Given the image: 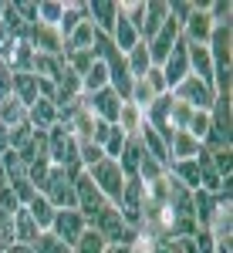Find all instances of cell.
Returning a JSON list of instances; mask_svg holds the SVG:
<instances>
[{
    "label": "cell",
    "instance_id": "obj_27",
    "mask_svg": "<svg viewBox=\"0 0 233 253\" xmlns=\"http://www.w3.org/2000/svg\"><path fill=\"white\" fill-rule=\"evenodd\" d=\"M101 88H108V64H105V61H95V64L81 75V95H95Z\"/></svg>",
    "mask_w": 233,
    "mask_h": 253
},
{
    "label": "cell",
    "instance_id": "obj_37",
    "mask_svg": "<svg viewBox=\"0 0 233 253\" xmlns=\"http://www.w3.org/2000/svg\"><path fill=\"white\" fill-rule=\"evenodd\" d=\"M183 132H189V135H193L196 142L203 145V138H206V132H210V112H193Z\"/></svg>",
    "mask_w": 233,
    "mask_h": 253
},
{
    "label": "cell",
    "instance_id": "obj_11",
    "mask_svg": "<svg viewBox=\"0 0 233 253\" xmlns=\"http://www.w3.org/2000/svg\"><path fill=\"white\" fill-rule=\"evenodd\" d=\"M179 34H183V27H179L173 17H166V24H162V27H159V31L152 34V38L145 41V47H149V58H152L155 68H159L162 61L169 58V51H173V44L179 41Z\"/></svg>",
    "mask_w": 233,
    "mask_h": 253
},
{
    "label": "cell",
    "instance_id": "obj_8",
    "mask_svg": "<svg viewBox=\"0 0 233 253\" xmlns=\"http://www.w3.org/2000/svg\"><path fill=\"white\" fill-rule=\"evenodd\" d=\"M142 203H145V186H142V179H139V175L125 179V189H122V196H118L115 210L122 213V219H125L132 230L142 226Z\"/></svg>",
    "mask_w": 233,
    "mask_h": 253
},
{
    "label": "cell",
    "instance_id": "obj_39",
    "mask_svg": "<svg viewBox=\"0 0 233 253\" xmlns=\"http://www.w3.org/2000/svg\"><path fill=\"white\" fill-rule=\"evenodd\" d=\"M162 175H166V166H159L155 159L142 156V162H139V179H142V182H155V179H162Z\"/></svg>",
    "mask_w": 233,
    "mask_h": 253
},
{
    "label": "cell",
    "instance_id": "obj_32",
    "mask_svg": "<svg viewBox=\"0 0 233 253\" xmlns=\"http://www.w3.org/2000/svg\"><path fill=\"white\" fill-rule=\"evenodd\" d=\"M105 240H101V233H98L95 226H88L85 233H81V240H78L75 247H71V253H105Z\"/></svg>",
    "mask_w": 233,
    "mask_h": 253
},
{
    "label": "cell",
    "instance_id": "obj_3",
    "mask_svg": "<svg viewBox=\"0 0 233 253\" xmlns=\"http://www.w3.org/2000/svg\"><path fill=\"white\" fill-rule=\"evenodd\" d=\"M92 226L101 233V240H105L108 247H136V240H139V230H132V226L122 219V213H118L115 206H108Z\"/></svg>",
    "mask_w": 233,
    "mask_h": 253
},
{
    "label": "cell",
    "instance_id": "obj_40",
    "mask_svg": "<svg viewBox=\"0 0 233 253\" xmlns=\"http://www.w3.org/2000/svg\"><path fill=\"white\" fill-rule=\"evenodd\" d=\"M166 7H169V17H173L179 27H183V24L189 20V14H193V3H186V0H173V3H166Z\"/></svg>",
    "mask_w": 233,
    "mask_h": 253
},
{
    "label": "cell",
    "instance_id": "obj_22",
    "mask_svg": "<svg viewBox=\"0 0 233 253\" xmlns=\"http://www.w3.org/2000/svg\"><path fill=\"white\" fill-rule=\"evenodd\" d=\"M186 54H189V75H196L199 81H206L213 88V61H210V51L203 44H186Z\"/></svg>",
    "mask_w": 233,
    "mask_h": 253
},
{
    "label": "cell",
    "instance_id": "obj_43",
    "mask_svg": "<svg viewBox=\"0 0 233 253\" xmlns=\"http://www.w3.org/2000/svg\"><path fill=\"white\" fill-rule=\"evenodd\" d=\"M17 7V14H20V20L31 27V24H38V3H14Z\"/></svg>",
    "mask_w": 233,
    "mask_h": 253
},
{
    "label": "cell",
    "instance_id": "obj_1",
    "mask_svg": "<svg viewBox=\"0 0 233 253\" xmlns=\"http://www.w3.org/2000/svg\"><path fill=\"white\" fill-rule=\"evenodd\" d=\"M47 159H51L54 169H64L71 179H78V175L85 172L81 169V159H78V138L64 125H54L47 132Z\"/></svg>",
    "mask_w": 233,
    "mask_h": 253
},
{
    "label": "cell",
    "instance_id": "obj_35",
    "mask_svg": "<svg viewBox=\"0 0 233 253\" xmlns=\"http://www.w3.org/2000/svg\"><path fill=\"white\" fill-rule=\"evenodd\" d=\"M81 20H85V3H64V17H61V24H58L61 38H68Z\"/></svg>",
    "mask_w": 233,
    "mask_h": 253
},
{
    "label": "cell",
    "instance_id": "obj_31",
    "mask_svg": "<svg viewBox=\"0 0 233 253\" xmlns=\"http://www.w3.org/2000/svg\"><path fill=\"white\" fill-rule=\"evenodd\" d=\"M27 122V108L20 105L17 98H3L0 101V125H7V128H17V125H24Z\"/></svg>",
    "mask_w": 233,
    "mask_h": 253
},
{
    "label": "cell",
    "instance_id": "obj_13",
    "mask_svg": "<svg viewBox=\"0 0 233 253\" xmlns=\"http://www.w3.org/2000/svg\"><path fill=\"white\" fill-rule=\"evenodd\" d=\"M31 47L38 54H51V58H64V38H61L58 27H47V24H31Z\"/></svg>",
    "mask_w": 233,
    "mask_h": 253
},
{
    "label": "cell",
    "instance_id": "obj_44",
    "mask_svg": "<svg viewBox=\"0 0 233 253\" xmlns=\"http://www.w3.org/2000/svg\"><path fill=\"white\" fill-rule=\"evenodd\" d=\"M14 34H10V31H7V27H3V24H0V61H7V54H10V47H14Z\"/></svg>",
    "mask_w": 233,
    "mask_h": 253
},
{
    "label": "cell",
    "instance_id": "obj_21",
    "mask_svg": "<svg viewBox=\"0 0 233 253\" xmlns=\"http://www.w3.org/2000/svg\"><path fill=\"white\" fill-rule=\"evenodd\" d=\"M142 125H145V112L132 105V101H122V108H118V118H115V128L122 132L125 138H132L142 132Z\"/></svg>",
    "mask_w": 233,
    "mask_h": 253
},
{
    "label": "cell",
    "instance_id": "obj_6",
    "mask_svg": "<svg viewBox=\"0 0 233 253\" xmlns=\"http://www.w3.org/2000/svg\"><path fill=\"white\" fill-rule=\"evenodd\" d=\"M88 172V179L95 182L98 189H101V196L115 206L118 203V196H122V189H125V172L118 169V162L115 159H101L98 166H92V169H85Z\"/></svg>",
    "mask_w": 233,
    "mask_h": 253
},
{
    "label": "cell",
    "instance_id": "obj_33",
    "mask_svg": "<svg viewBox=\"0 0 233 253\" xmlns=\"http://www.w3.org/2000/svg\"><path fill=\"white\" fill-rule=\"evenodd\" d=\"M61 17H64V3H61V0H41L38 3V24L58 27Z\"/></svg>",
    "mask_w": 233,
    "mask_h": 253
},
{
    "label": "cell",
    "instance_id": "obj_10",
    "mask_svg": "<svg viewBox=\"0 0 233 253\" xmlns=\"http://www.w3.org/2000/svg\"><path fill=\"white\" fill-rule=\"evenodd\" d=\"M159 71H162V78H166V88H169V91H173L183 78H189V54H186V41H183V34H179V41L173 44L169 58L159 64Z\"/></svg>",
    "mask_w": 233,
    "mask_h": 253
},
{
    "label": "cell",
    "instance_id": "obj_5",
    "mask_svg": "<svg viewBox=\"0 0 233 253\" xmlns=\"http://www.w3.org/2000/svg\"><path fill=\"white\" fill-rule=\"evenodd\" d=\"M75 199H78L75 210L85 216V219H88V226H92L98 216H101L105 210H108V206H112V203H108V199L101 196V189H98L95 182L88 179V172H81V175L75 179Z\"/></svg>",
    "mask_w": 233,
    "mask_h": 253
},
{
    "label": "cell",
    "instance_id": "obj_45",
    "mask_svg": "<svg viewBox=\"0 0 233 253\" xmlns=\"http://www.w3.org/2000/svg\"><path fill=\"white\" fill-rule=\"evenodd\" d=\"M14 91H10V71H7V64L0 61V101L3 98H10Z\"/></svg>",
    "mask_w": 233,
    "mask_h": 253
},
{
    "label": "cell",
    "instance_id": "obj_4",
    "mask_svg": "<svg viewBox=\"0 0 233 253\" xmlns=\"http://www.w3.org/2000/svg\"><path fill=\"white\" fill-rule=\"evenodd\" d=\"M41 196L54 206V210H75L78 199H75V179L64 172V169H54L51 166V172L44 179V186H41Z\"/></svg>",
    "mask_w": 233,
    "mask_h": 253
},
{
    "label": "cell",
    "instance_id": "obj_15",
    "mask_svg": "<svg viewBox=\"0 0 233 253\" xmlns=\"http://www.w3.org/2000/svg\"><path fill=\"white\" fill-rule=\"evenodd\" d=\"M166 17H169V7L162 3V0H149V3H142V14H139V38L149 41L166 24Z\"/></svg>",
    "mask_w": 233,
    "mask_h": 253
},
{
    "label": "cell",
    "instance_id": "obj_41",
    "mask_svg": "<svg viewBox=\"0 0 233 253\" xmlns=\"http://www.w3.org/2000/svg\"><path fill=\"white\" fill-rule=\"evenodd\" d=\"M31 135H34V128H31L27 122H24V125H17V128H10V152H17V149H20V145H24Z\"/></svg>",
    "mask_w": 233,
    "mask_h": 253
},
{
    "label": "cell",
    "instance_id": "obj_25",
    "mask_svg": "<svg viewBox=\"0 0 233 253\" xmlns=\"http://www.w3.org/2000/svg\"><path fill=\"white\" fill-rule=\"evenodd\" d=\"M169 175H173L183 189H189V193H196V189H199V166H196V159L169 162Z\"/></svg>",
    "mask_w": 233,
    "mask_h": 253
},
{
    "label": "cell",
    "instance_id": "obj_36",
    "mask_svg": "<svg viewBox=\"0 0 233 253\" xmlns=\"http://www.w3.org/2000/svg\"><path fill=\"white\" fill-rule=\"evenodd\" d=\"M34 253H71V247H68L64 240H58L51 230H44V233L34 240Z\"/></svg>",
    "mask_w": 233,
    "mask_h": 253
},
{
    "label": "cell",
    "instance_id": "obj_30",
    "mask_svg": "<svg viewBox=\"0 0 233 253\" xmlns=\"http://www.w3.org/2000/svg\"><path fill=\"white\" fill-rule=\"evenodd\" d=\"M64 71V58H51V54H38L34 51V75H38L41 81H58V75Z\"/></svg>",
    "mask_w": 233,
    "mask_h": 253
},
{
    "label": "cell",
    "instance_id": "obj_14",
    "mask_svg": "<svg viewBox=\"0 0 233 253\" xmlns=\"http://www.w3.org/2000/svg\"><path fill=\"white\" fill-rule=\"evenodd\" d=\"M85 105H88V112H92L98 122L115 125L118 108H122V98H118L112 88H101V91H95V95H85Z\"/></svg>",
    "mask_w": 233,
    "mask_h": 253
},
{
    "label": "cell",
    "instance_id": "obj_7",
    "mask_svg": "<svg viewBox=\"0 0 233 253\" xmlns=\"http://www.w3.org/2000/svg\"><path fill=\"white\" fill-rule=\"evenodd\" d=\"M169 95L176 98V101H183V105H189L193 112H210L213 108V98L216 91L206 84V81H199L196 75H189V78H183L179 84H176Z\"/></svg>",
    "mask_w": 233,
    "mask_h": 253
},
{
    "label": "cell",
    "instance_id": "obj_26",
    "mask_svg": "<svg viewBox=\"0 0 233 253\" xmlns=\"http://www.w3.org/2000/svg\"><path fill=\"white\" fill-rule=\"evenodd\" d=\"M41 236L38 223L31 219V213L20 206L17 213H14V243H24V247H34V240Z\"/></svg>",
    "mask_w": 233,
    "mask_h": 253
},
{
    "label": "cell",
    "instance_id": "obj_2",
    "mask_svg": "<svg viewBox=\"0 0 233 253\" xmlns=\"http://www.w3.org/2000/svg\"><path fill=\"white\" fill-rule=\"evenodd\" d=\"M206 152H220L230 149V95H216L213 108H210V132L203 138Z\"/></svg>",
    "mask_w": 233,
    "mask_h": 253
},
{
    "label": "cell",
    "instance_id": "obj_20",
    "mask_svg": "<svg viewBox=\"0 0 233 253\" xmlns=\"http://www.w3.org/2000/svg\"><path fill=\"white\" fill-rule=\"evenodd\" d=\"M10 91H14V98H17L24 108H31V105L41 98V78H38V75H31V71H24V75H10Z\"/></svg>",
    "mask_w": 233,
    "mask_h": 253
},
{
    "label": "cell",
    "instance_id": "obj_16",
    "mask_svg": "<svg viewBox=\"0 0 233 253\" xmlns=\"http://www.w3.org/2000/svg\"><path fill=\"white\" fill-rule=\"evenodd\" d=\"M85 17L95 24L98 34H112L115 17H118V3H112V0H92V3H85Z\"/></svg>",
    "mask_w": 233,
    "mask_h": 253
},
{
    "label": "cell",
    "instance_id": "obj_28",
    "mask_svg": "<svg viewBox=\"0 0 233 253\" xmlns=\"http://www.w3.org/2000/svg\"><path fill=\"white\" fill-rule=\"evenodd\" d=\"M24 210L31 213V219L38 223L41 233H44V230H51V223H54V213H58V210H54V206H51V203H47V199H44L41 193L34 196V199H31V203H27Z\"/></svg>",
    "mask_w": 233,
    "mask_h": 253
},
{
    "label": "cell",
    "instance_id": "obj_18",
    "mask_svg": "<svg viewBox=\"0 0 233 253\" xmlns=\"http://www.w3.org/2000/svg\"><path fill=\"white\" fill-rule=\"evenodd\" d=\"M108 38H112V44H115L118 54H129L139 41H142V38H139V31H136V24L122 14V3H118V17H115V27H112V34H108Z\"/></svg>",
    "mask_w": 233,
    "mask_h": 253
},
{
    "label": "cell",
    "instance_id": "obj_19",
    "mask_svg": "<svg viewBox=\"0 0 233 253\" xmlns=\"http://www.w3.org/2000/svg\"><path fill=\"white\" fill-rule=\"evenodd\" d=\"M3 64H7L10 75H24V71L34 75V47H31V41H27V38L14 41V47H10V54H7Z\"/></svg>",
    "mask_w": 233,
    "mask_h": 253
},
{
    "label": "cell",
    "instance_id": "obj_42",
    "mask_svg": "<svg viewBox=\"0 0 233 253\" xmlns=\"http://www.w3.org/2000/svg\"><path fill=\"white\" fill-rule=\"evenodd\" d=\"M142 78L149 81V88H152L155 95H166V91H169V88H166V78H162V71H159V68H149Z\"/></svg>",
    "mask_w": 233,
    "mask_h": 253
},
{
    "label": "cell",
    "instance_id": "obj_38",
    "mask_svg": "<svg viewBox=\"0 0 233 253\" xmlns=\"http://www.w3.org/2000/svg\"><path fill=\"white\" fill-rule=\"evenodd\" d=\"M78 159H81V169H92V166H98L105 159V152L98 149L95 142H78Z\"/></svg>",
    "mask_w": 233,
    "mask_h": 253
},
{
    "label": "cell",
    "instance_id": "obj_24",
    "mask_svg": "<svg viewBox=\"0 0 233 253\" xmlns=\"http://www.w3.org/2000/svg\"><path fill=\"white\" fill-rule=\"evenodd\" d=\"M199 142H196L189 132H173L169 138V162H183V159H196L199 156Z\"/></svg>",
    "mask_w": 233,
    "mask_h": 253
},
{
    "label": "cell",
    "instance_id": "obj_34",
    "mask_svg": "<svg viewBox=\"0 0 233 253\" xmlns=\"http://www.w3.org/2000/svg\"><path fill=\"white\" fill-rule=\"evenodd\" d=\"M155 98H159V95L149 88V81H145V78H136V81H132V91H129V101H132V105H139V108L145 112Z\"/></svg>",
    "mask_w": 233,
    "mask_h": 253
},
{
    "label": "cell",
    "instance_id": "obj_23",
    "mask_svg": "<svg viewBox=\"0 0 233 253\" xmlns=\"http://www.w3.org/2000/svg\"><path fill=\"white\" fill-rule=\"evenodd\" d=\"M17 159L24 166H34V162H51L47 159V132H34L24 145L17 149Z\"/></svg>",
    "mask_w": 233,
    "mask_h": 253
},
{
    "label": "cell",
    "instance_id": "obj_47",
    "mask_svg": "<svg viewBox=\"0 0 233 253\" xmlns=\"http://www.w3.org/2000/svg\"><path fill=\"white\" fill-rule=\"evenodd\" d=\"M105 253H132V247H105Z\"/></svg>",
    "mask_w": 233,
    "mask_h": 253
},
{
    "label": "cell",
    "instance_id": "obj_29",
    "mask_svg": "<svg viewBox=\"0 0 233 253\" xmlns=\"http://www.w3.org/2000/svg\"><path fill=\"white\" fill-rule=\"evenodd\" d=\"M125 68H129V75H132V78H142L149 68H155L152 58H149V47H145V41H139L136 47L125 54Z\"/></svg>",
    "mask_w": 233,
    "mask_h": 253
},
{
    "label": "cell",
    "instance_id": "obj_9",
    "mask_svg": "<svg viewBox=\"0 0 233 253\" xmlns=\"http://www.w3.org/2000/svg\"><path fill=\"white\" fill-rule=\"evenodd\" d=\"M206 10H210V0L193 3V14L183 24V41H186V44H203V47H206V41H210V34H213V27H216Z\"/></svg>",
    "mask_w": 233,
    "mask_h": 253
},
{
    "label": "cell",
    "instance_id": "obj_12",
    "mask_svg": "<svg viewBox=\"0 0 233 253\" xmlns=\"http://www.w3.org/2000/svg\"><path fill=\"white\" fill-rule=\"evenodd\" d=\"M88 230V219L78 213V210H58L54 213V223H51V233L58 236V240H64L68 247H75L78 240H81V233Z\"/></svg>",
    "mask_w": 233,
    "mask_h": 253
},
{
    "label": "cell",
    "instance_id": "obj_17",
    "mask_svg": "<svg viewBox=\"0 0 233 253\" xmlns=\"http://www.w3.org/2000/svg\"><path fill=\"white\" fill-rule=\"evenodd\" d=\"M27 125L34 132H51L58 125V105L51 98H38L31 108H27Z\"/></svg>",
    "mask_w": 233,
    "mask_h": 253
},
{
    "label": "cell",
    "instance_id": "obj_46",
    "mask_svg": "<svg viewBox=\"0 0 233 253\" xmlns=\"http://www.w3.org/2000/svg\"><path fill=\"white\" fill-rule=\"evenodd\" d=\"M7 253H34V247H24V243H10Z\"/></svg>",
    "mask_w": 233,
    "mask_h": 253
}]
</instances>
